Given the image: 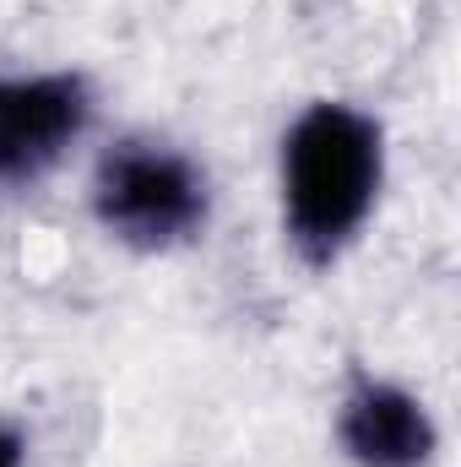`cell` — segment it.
Wrapping results in <instances>:
<instances>
[{"label":"cell","mask_w":461,"mask_h":467,"mask_svg":"<svg viewBox=\"0 0 461 467\" xmlns=\"http://www.w3.org/2000/svg\"><path fill=\"white\" fill-rule=\"evenodd\" d=\"M380 125L347 104H315L282 141V218L304 261L326 266L364 229L380 191Z\"/></svg>","instance_id":"obj_1"},{"label":"cell","mask_w":461,"mask_h":467,"mask_svg":"<svg viewBox=\"0 0 461 467\" xmlns=\"http://www.w3.org/2000/svg\"><path fill=\"white\" fill-rule=\"evenodd\" d=\"M93 207L115 239L136 250H169L207 223V180L169 147L125 141L98 163Z\"/></svg>","instance_id":"obj_2"},{"label":"cell","mask_w":461,"mask_h":467,"mask_svg":"<svg viewBox=\"0 0 461 467\" xmlns=\"http://www.w3.org/2000/svg\"><path fill=\"white\" fill-rule=\"evenodd\" d=\"M87 125V93L77 77L0 82V180L49 169Z\"/></svg>","instance_id":"obj_3"},{"label":"cell","mask_w":461,"mask_h":467,"mask_svg":"<svg viewBox=\"0 0 461 467\" xmlns=\"http://www.w3.org/2000/svg\"><path fill=\"white\" fill-rule=\"evenodd\" d=\"M337 435L358 467H424L435 451V424L424 402L385 380H358L347 391Z\"/></svg>","instance_id":"obj_4"},{"label":"cell","mask_w":461,"mask_h":467,"mask_svg":"<svg viewBox=\"0 0 461 467\" xmlns=\"http://www.w3.org/2000/svg\"><path fill=\"white\" fill-rule=\"evenodd\" d=\"M0 467H22V435L0 424Z\"/></svg>","instance_id":"obj_5"}]
</instances>
